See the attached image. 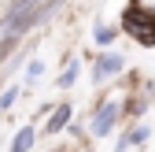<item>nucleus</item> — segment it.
<instances>
[{"instance_id": "nucleus-1", "label": "nucleus", "mask_w": 155, "mask_h": 152, "mask_svg": "<svg viewBox=\"0 0 155 152\" xmlns=\"http://www.w3.org/2000/svg\"><path fill=\"white\" fill-rule=\"evenodd\" d=\"M118 115H122V104H118V100L100 104L96 115H92V137H107L111 130H114V123H118Z\"/></svg>"}, {"instance_id": "nucleus-2", "label": "nucleus", "mask_w": 155, "mask_h": 152, "mask_svg": "<svg viewBox=\"0 0 155 152\" xmlns=\"http://www.w3.org/2000/svg\"><path fill=\"white\" fill-rule=\"evenodd\" d=\"M122 22H126V30H129V33H137L140 41H148V45L155 41V22H151V19H148L144 11H133V8H129Z\"/></svg>"}, {"instance_id": "nucleus-3", "label": "nucleus", "mask_w": 155, "mask_h": 152, "mask_svg": "<svg viewBox=\"0 0 155 152\" xmlns=\"http://www.w3.org/2000/svg\"><path fill=\"white\" fill-rule=\"evenodd\" d=\"M126 63H122V56H114V52H104L100 60H96V71H92V78L96 82H104V78H114Z\"/></svg>"}, {"instance_id": "nucleus-4", "label": "nucleus", "mask_w": 155, "mask_h": 152, "mask_svg": "<svg viewBox=\"0 0 155 152\" xmlns=\"http://www.w3.org/2000/svg\"><path fill=\"white\" fill-rule=\"evenodd\" d=\"M67 123H70V104L52 108V115H48V134H59V130H67Z\"/></svg>"}, {"instance_id": "nucleus-5", "label": "nucleus", "mask_w": 155, "mask_h": 152, "mask_svg": "<svg viewBox=\"0 0 155 152\" xmlns=\"http://www.w3.org/2000/svg\"><path fill=\"white\" fill-rule=\"evenodd\" d=\"M33 141H37L33 126H22V130L15 134V141H11V152H30V148H33Z\"/></svg>"}, {"instance_id": "nucleus-6", "label": "nucleus", "mask_w": 155, "mask_h": 152, "mask_svg": "<svg viewBox=\"0 0 155 152\" xmlns=\"http://www.w3.org/2000/svg\"><path fill=\"white\" fill-rule=\"evenodd\" d=\"M148 134H151L148 126H137V130H129V134H126V137L118 141V152H126L129 145H144V141H148Z\"/></svg>"}, {"instance_id": "nucleus-7", "label": "nucleus", "mask_w": 155, "mask_h": 152, "mask_svg": "<svg viewBox=\"0 0 155 152\" xmlns=\"http://www.w3.org/2000/svg\"><path fill=\"white\" fill-rule=\"evenodd\" d=\"M92 41L100 45V48H107V45L114 41V30H111V26H104V22H96V30H92Z\"/></svg>"}, {"instance_id": "nucleus-8", "label": "nucleus", "mask_w": 155, "mask_h": 152, "mask_svg": "<svg viewBox=\"0 0 155 152\" xmlns=\"http://www.w3.org/2000/svg\"><path fill=\"white\" fill-rule=\"evenodd\" d=\"M74 82H78V63H70V67L59 74V89H70Z\"/></svg>"}, {"instance_id": "nucleus-9", "label": "nucleus", "mask_w": 155, "mask_h": 152, "mask_svg": "<svg viewBox=\"0 0 155 152\" xmlns=\"http://www.w3.org/2000/svg\"><path fill=\"white\" fill-rule=\"evenodd\" d=\"M41 74H45V63H41V60H33V63L26 67V78H30V82H37Z\"/></svg>"}, {"instance_id": "nucleus-10", "label": "nucleus", "mask_w": 155, "mask_h": 152, "mask_svg": "<svg viewBox=\"0 0 155 152\" xmlns=\"http://www.w3.org/2000/svg\"><path fill=\"white\" fill-rule=\"evenodd\" d=\"M15 97H18V89H15V85H11V89H4V97H0V108L8 111V108L15 104Z\"/></svg>"}]
</instances>
